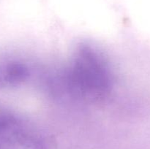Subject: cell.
<instances>
[{"instance_id": "cell-1", "label": "cell", "mask_w": 150, "mask_h": 149, "mask_svg": "<svg viewBox=\"0 0 150 149\" xmlns=\"http://www.w3.org/2000/svg\"><path fill=\"white\" fill-rule=\"evenodd\" d=\"M59 79L62 89L70 97L88 103L103 102L115 83L108 57L89 43L76 48Z\"/></svg>"}, {"instance_id": "cell-2", "label": "cell", "mask_w": 150, "mask_h": 149, "mask_svg": "<svg viewBox=\"0 0 150 149\" xmlns=\"http://www.w3.org/2000/svg\"><path fill=\"white\" fill-rule=\"evenodd\" d=\"M0 149H46L39 129L26 117L0 110Z\"/></svg>"}, {"instance_id": "cell-3", "label": "cell", "mask_w": 150, "mask_h": 149, "mask_svg": "<svg viewBox=\"0 0 150 149\" xmlns=\"http://www.w3.org/2000/svg\"><path fill=\"white\" fill-rule=\"evenodd\" d=\"M31 69L27 64L13 61L0 67V84L3 86H18L29 78Z\"/></svg>"}]
</instances>
